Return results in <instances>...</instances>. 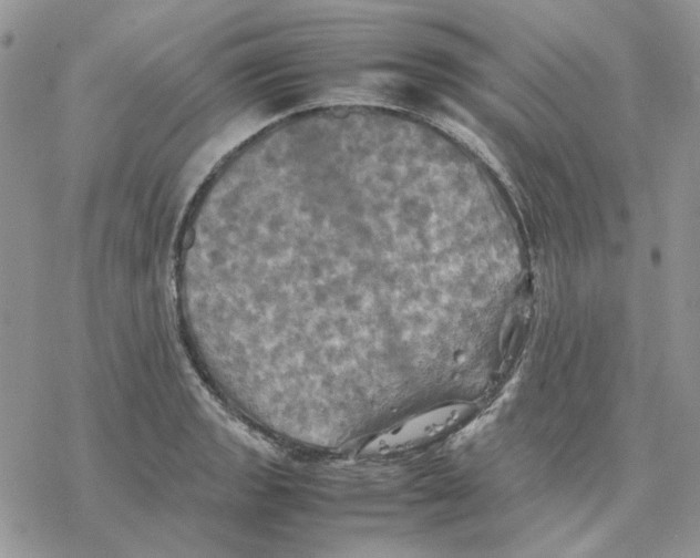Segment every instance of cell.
I'll return each mask as SVG.
<instances>
[{"label": "cell", "mask_w": 700, "mask_h": 558, "mask_svg": "<svg viewBox=\"0 0 700 558\" xmlns=\"http://www.w3.org/2000/svg\"><path fill=\"white\" fill-rule=\"evenodd\" d=\"M464 413L463 406H449L404 421L395 430L369 444L373 451L395 448L425 440L452 425Z\"/></svg>", "instance_id": "obj_1"}]
</instances>
